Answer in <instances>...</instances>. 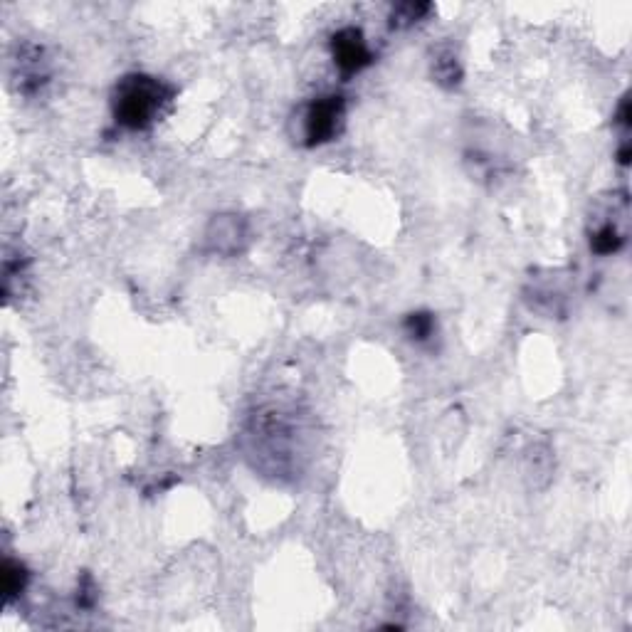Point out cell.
<instances>
[{
  "mask_svg": "<svg viewBox=\"0 0 632 632\" xmlns=\"http://www.w3.org/2000/svg\"><path fill=\"white\" fill-rule=\"evenodd\" d=\"M23 581H25V573H23V568H20V563H13V561L5 563L3 588H5V593H8V598H13V595L20 593V588H23Z\"/></svg>",
  "mask_w": 632,
  "mask_h": 632,
  "instance_id": "277c9868",
  "label": "cell"
},
{
  "mask_svg": "<svg viewBox=\"0 0 632 632\" xmlns=\"http://www.w3.org/2000/svg\"><path fill=\"white\" fill-rule=\"evenodd\" d=\"M166 99V87L154 77L139 75L124 79L117 94V119L131 129H141L154 119Z\"/></svg>",
  "mask_w": 632,
  "mask_h": 632,
  "instance_id": "6da1fadb",
  "label": "cell"
},
{
  "mask_svg": "<svg viewBox=\"0 0 632 632\" xmlns=\"http://www.w3.org/2000/svg\"><path fill=\"white\" fill-rule=\"evenodd\" d=\"M334 57H336V65L351 75V72H358L361 67H366L371 62V52H368L366 40L358 30L349 28V30H341L339 35L334 38Z\"/></svg>",
  "mask_w": 632,
  "mask_h": 632,
  "instance_id": "7a4b0ae2",
  "label": "cell"
},
{
  "mask_svg": "<svg viewBox=\"0 0 632 632\" xmlns=\"http://www.w3.org/2000/svg\"><path fill=\"white\" fill-rule=\"evenodd\" d=\"M341 119V99L326 97L319 99L307 114V139L312 144L331 139L336 134V124Z\"/></svg>",
  "mask_w": 632,
  "mask_h": 632,
  "instance_id": "3957f363",
  "label": "cell"
}]
</instances>
